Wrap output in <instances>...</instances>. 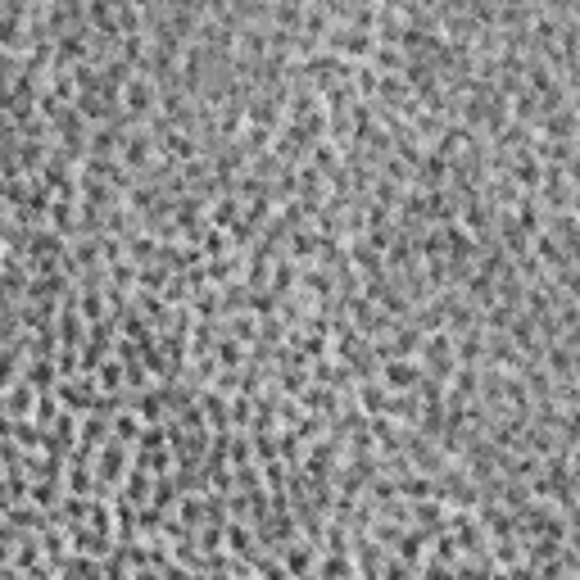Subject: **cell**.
Returning <instances> with one entry per match:
<instances>
[{"instance_id":"obj_1","label":"cell","mask_w":580,"mask_h":580,"mask_svg":"<svg viewBox=\"0 0 580 580\" xmlns=\"http://www.w3.org/2000/svg\"><path fill=\"white\" fill-rule=\"evenodd\" d=\"M127 463H132V458H127V445H123V440H109V445L96 454V472H100L105 481H118Z\"/></svg>"},{"instance_id":"obj_2","label":"cell","mask_w":580,"mask_h":580,"mask_svg":"<svg viewBox=\"0 0 580 580\" xmlns=\"http://www.w3.org/2000/svg\"><path fill=\"white\" fill-rule=\"evenodd\" d=\"M354 580H362V576H354Z\"/></svg>"}]
</instances>
